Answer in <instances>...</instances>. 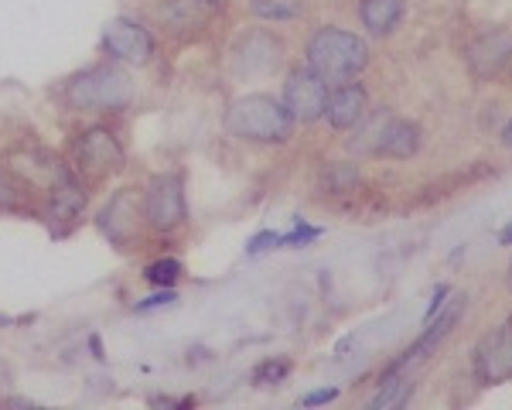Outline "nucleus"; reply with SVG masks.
<instances>
[{
  "mask_svg": "<svg viewBox=\"0 0 512 410\" xmlns=\"http://www.w3.org/2000/svg\"><path fill=\"white\" fill-rule=\"evenodd\" d=\"M65 100L76 110L89 113H117L127 110L134 100V82L120 65H93V69L79 72L76 79L65 86Z\"/></svg>",
  "mask_w": 512,
  "mask_h": 410,
  "instance_id": "2",
  "label": "nucleus"
},
{
  "mask_svg": "<svg viewBox=\"0 0 512 410\" xmlns=\"http://www.w3.org/2000/svg\"><path fill=\"white\" fill-rule=\"evenodd\" d=\"M448 294H451V287H448V284H441V287H437V291H434V298H431V305H427L424 322H431V318L437 315V311H441L444 305H448V301H444V298H448Z\"/></svg>",
  "mask_w": 512,
  "mask_h": 410,
  "instance_id": "26",
  "label": "nucleus"
},
{
  "mask_svg": "<svg viewBox=\"0 0 512 410\" xmlns=\"http://www.w3.org/2000/svg\"><path fill=\"white\" fill-rule=\"evenodd\" d=\"M287 373H291V359H267V363H260L253 369V380L260 383V387H267V383H280Z\"/></svg>",
  "mask_w": 512,
  "mask_h": 410,
  "instance_id": "20",
  "label": "nucleus"
},
{
  "mask_svg": "<svg viewBox=\"0 0 512 410\" xmlns=\"http://www.w3.org/2000/svg\"><path fill=\"white\" fill-rule=\"evenodd\" d=\"M403 393H407V380H400V376H386V383H379V393L373 400H369V407L379 410V407H393V404H400L403 400Z\"/></svg>",
  "mask_w": 512,
  "mask_h": 410,
  "instance_id": "18",
  "label": "nucleus"
},
{
  "mask_svg": "<svg viewBox=\"0 0 512 410\" xmlns=\"http://www.w3.org/2000/svg\"><path fill=\"white\" fill-rule=\"evenodd\" d=\"M352 147L359 151H369L376 158H410L417 154L420 147V127L410 120H400V117H373L362 127V137H355Z\"/></svg>",
  "mask_w": 512,
  "mask_h": 410,
  "instance_id": "4",
  "label": "nucleus"
},
{
  "mask_svg": "<svg viewBox=\"0 0 512 410\" xmlns=\"http://www.w3.org/2000/svg\"><path fill=\"white\" fill-rule=\"evenodd\" d=\"M325 103H328V82L315 69H294L284 86L287 113L301 123H311L325 117Z\"/></svg>",
  "mask_w": 512,
  "mask_h": 410,
  "instance_id": "7",
  "label": "nucleus"
},
{
  "mask_svg": "<svg viewBox=\"0 0 512 410\" xmlns=\"http://www.w3.org/2000/svg\"><path fill=\"white\" fill-rule=\"evenodd\" d=\"M76 154H79L82 168L96 171V175H110V171H120L123 161H127V154H123L120 141L106 127H89L86 134L79 137Z\"/></svg>",
  "mask_w": 512,
  "mask_h": 410,
  "instance_id": "10",
  "label": "nucleus"
},
{
  "mask_svg": "<svg viewBox=\"0 0 512 410\" xmlns=\"http://www.w3.org/2000/svg\"><path fill=\"white\" fill-rule=\"evenodd\" d=\"M198 4H222V0H198Z\"/></svg>",
  "mask_w": 512,
  "mask_h": 410,
  "instance_id": "30",
  "label": "nucleus"
},
{
  "mask_svg": "<svg viewBox=\"0 0 512 410\" xmlns=\"http://www.w3.org/2000/svg\"><path fill=\"white\" fill-rule=\"evenodd\" d=\"M274 246H284V236L280 233H256L253 240L246 243V253H250V257H260V253L274 250Z\"/></svg>",
  "mask_w": 512,
  "mask_h": 410,
  "instance_id": "22",
  "label": "nucleus"
},
{
  "mask_svg": "<svg viewBox=\"0 0 512 410\" xmlns=\"http://www.w3.org/2000/svg\"><path fill=\"white\" fill-rule=\"evenodd\" d=\"M0 205H18V185L0 175Z\"/></svg>",
  "mask_w": 512,
  "mask_h": 410,
  "instance_id": "27",
  "label": "nucleus"
},
{
  "mask_svg": "<svg viewBox=\"0 0 512 410\" xmlns=\"http://www.w3.org/2000/svg\"><path fill=\"white\" fill-rule=\"evenodd\" d=\"M308 62L325 82L355 79L369 62V45L352 31L321 28L308 45Z\"/></svg>",
  "mask_w": 512,
  "mask_h": 410,
  "instance_id": "3",
  "label": "nucleus"
},
{
  "mask_svg": "<svg viewBox=\"0 0 512 410\" xmlns=\"http://www.w3.org/2000/svg\"><path fill=\"white\" fill-rule=\"evenodd\" d=\"M321 236V229H315V226H304V223H297L291 233L284 236V243L287 246H304V243H311V240H318Z\"/></svg>",
  "mask_w": 512,
  "mask_h": 410,
  "instance_id": "23",
  "label": "nucleus"
},
{
  "mask_svg": "<svg viewBox=\"0 0 512 410\" xmlns=\"http://www.w3.org/2000/svg\"><path fill=\"white\" fill-rule=\"evenodd\" d=\"M359 18L373 35H390L403 21V0H362Z\"/></svg>",
  "mask_w": 512,
  "mask_h": 410,
  "instance_id": "16",
  "label": "nucleus"
},
{
  "mask_svg": "<svg viewBox=\"0 0 512 410\" xmlns=\"http://www.w3.org/2000/svg\"><path fill=\"white\" fill-rule=\"evenodd\" d=\"M226 130L239 141L253 144H284L294 134V117L287 113L284 103H277L267 93L243 96L229 106L226 113Z\"/></svg>",
  "mask_w": 512,
  "mask_h": 410,
  "instance_id": "1",
  "label": "nucleus"
},
{
  "mask_svg": "<svg viewBox=\"0 0 512 410\" xmlns=\"http://www.w3.org/2000/svg\"><path fill=\"white\" fill-rule=\"evenodd\" d=\"M499 243H506V246L512 243V223H509V226H506V229H502V233H499Z\"/></svg>",
  "mask_w": 512,
  "mask_h": 410,
  "instance_id": "29",
  "label": "nucleus"
},
{
  "mask_svg": "<svg viewBox=\"0 0 512 410\" xmlns=\"http://www.w3.org/2000/svg\"><path fill=\"white\" fill-rule=\"evenodd\" d=\"M86 205V195H82V185L76 182L65 164H55L52 171V219H76Z\"/></svg>",
  "mask_w": 512,
  "mask_h": 410,
  "instance_id": "15",
  "label": "nucleus"
},
{
  "mask_svg": "<svg viewBox=\"0 0 512 410\" xmlns=\"http://www.w3.org/2000/svg\"><path fill=\"white\" fill-rule=\"evenodd\" d=\"M366 106H369L366 89H362L359 82L345 79L342 86L328 93L325 117L335 130H349V127H355V123H362V117H366Z\"/></svg>",
  "mask_w": 512,
  "mask_h": 410,
  "instance_id": "12",
  "label": "nucleus"
},
{
  "mask_svg": "<svg viewBox=\"0 0 512 410\" xmlns=\"http://www.w3.org/2000/svg\"><path fill=\"white\" fill-rule=\"evenodd\" d=\"M325 182L332 192H345V188H352L355 182H359V171L352 168V164H332L325 175Z\"/></svg>",
  "mask_w": 512,
  "mask_h": 410,
  "instance_id": "21",
  "label": "nucleus"
},
{
  "mask_svg": "<svg viewBox=\"0 0 512 410\" xmlns=\"http://www.w3.org/2000/svg\"><path fill=\"white\" fill-rule=\"evenodd\" d=\"M475 373L482 383L512 380V325L492 328L475 346Z\"/></svg>",
  "mask_w": 512,
  "mask_h": 410,
  "instance_id": "8",
  "label": "nucleus"
},
{
  "mask_svg": "<svg viewBox=\"0 0 512 410\" xmlns=\"http://www.w3.org/2000/svg\"><path fill=\"white\" fill-rule=\"evenodd\" d=\"M461 301H465V298H458L451 308H441V318H437V322H434V318H431V322H427V332L420 335V339H417L414 346H410L407 352H403V359H400V363H396V366L390 369V373H400L403 366H410V363H417V359H424L427 352H434L437 346H441L444 339H448V332H451L454 325H458Z\"/></svg>",
  "mask_w": 512,
  "mask_h": 410,
  "instance_id": "14",
  "label": "nucleus"
},
{
  "mask_svg": "<svg viewBox=\"0 0 512 410\" xmlns=\"http://www.w3.org/2000/svg\"><path fill=\"white\" fill-rule=\"evenodd\" d=\"M137 212H140L137 192L134 188H123V192L113 195L110 205L99 212V229L117 246H127L137 236Z\"/></svg>",
  "mask_w": 512,
  "mask_h": 410,
  "instance_id": "11",
  "label": "nucleus"
},
{
  "mask_svg": "<svg viewBox=\"0 0 512 410\" xmlns=\"http://www.w3.org/2000/svg\"><path fill=\"white\" fill-rule=\"evenodd\" d=\"M253 11L260 14L263 21H287V18H297L301 7L294 0H253Z\"/></svg>",
  "mask_w": 512,
  "mask_h": 410,
  "instance_id": "17",
  "label": "nucleus"
},
{
  "mask_svg": "<svg viewBox=\"0 0 512 410\" xmlns=\"http://www.w3.org/2000/svg\"><path fill=\"white\" fill-rule=\"evenodd\" d=\"M175 301H178V294L171 291V287H161L158 294H151L147 301H140L137 311H151V308H161V305H175Z\"/></svg>",
  "mask_w": 512,
  "mask_h": 410,
  "instance_id": "24",
  "label": "nucleus"
},
{
  "mask_svg": "<svg viewBox=\"0 0 512 410\" xmlns=\"http://www.w3.org/2000/svg\"><path fill=\"white\" fill-rule=\"evenodd\" d=\"M103 52L113 62H127V65H147L154 55V38L144 24L117 18L106 24L103 31Z\"/></svg>",
  "mask_w": 512,
  "mask_h": 410,
  "instance_id": "6",
  "label": "nucleus"
},
{
  "mask_svg": "<svg viewBox=\"0 0 512 410\" xmlns=\"http://www.w3.org/2000/svg\"><path fill=\"white\" fill-rule=\"evenodd\" d=\"M147 281H151L154 287H175V281L181 277V264L178 260H158V264H151L147 267Z\"/></svg>",
  "mask_w": 512,
  "mask_h": 410,
  "instance_id": "19",
  "label": "nucleus"
},
{
  "mask_svg": "<svg viewBox=\"0 0 512 410\" xmlns=\"http://www.w3.org/2000/svg\"><path fill=\"white\" fill-rule=\"evenodd\" d=\"M338 397L335 387H321V390H311L301 397V407H321V404H332V400Z\"/></svg>",
  "mask_w": 512,
  "mask_h": 410,
  "instance_id": "25",
  "label": "nucleus"
},
{
  "mask_svg": "<svg viewBox=\"0 0 512 410\" xmlns=\"http://www.w3.org/2000/svg\"><path fill=\"white\" fill-rule=\"evenodd\" d=\"M233 65L239 76H267L280 65V41L270 31H250L239 38Z\"/></svg>",
  "mask_w": 512,
  "mask_h": 410,
  "instance_id": "9",
  "label": "nucleus"
},
{
  "mask_svg": "<svg viewBox=\"0 0 512 410\" xmlns=\"http://www.w3.org/2000/svg\"><path fill=\"white\" fill-rule=\"evenodd\" d=\"M468 62H472L475 76L489 79L499 76L502 69L512 62V31H492V35H482L468 52Z\"/></svg>",
  "mask_w": 512,
  "mask_h": 410,
  "instance_id": "13",
  "label": "nucleus"
},
{
  "mask_svg": "<svg viewBox=\"0 0 512 410\" xmlns=\"http://www.w3.org/2000/svg\"><path fill=\"white\" fill-rule=\"evenodd\" d=\"M144 216L158 233H175L178 226H185L188 205H185V182H181L178 171H164V175L151 178L144 199Z\"/></svg>",
  "mask_w": 512,
  "mask_h": 410,
  "instance_id": "5",
  "label": "nucleus"
},
{
  "mask_svg": "<svg viewBox=\"0 0 512 410\" xmlns=\"http://www.w3.org/2000/svg\"><path fill=\"white\" fill-rule=\"evenodd\" d=\"M502 144H506L509 151H512V120L506 123V130H502Z\"/></svg>",
  "mask_w": 512,
  "mask_h": 410,
  "instance_id": "28",
  "label": "nucleus"
}]
</instances>
